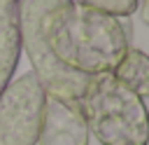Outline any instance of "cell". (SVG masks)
Masks as SVG:
<instances>
[{"instance_id": "6da1fadb", "label": "cell", "mask_w": 149, "mask_h": 145, "mask_svg": "<svg viewBox=\"0 0 149 145\" xmlns=\"http://www.w3.org/2000/svg\"><path fill=\"white\" fill-rule=\"evenodd\" d=\"M19 35L44 94L77 103L91 75L112 72L123 58L133 26L74 0H21Z\"/></svg>"}, {"instance_id": "7a4b0ae2", "label": "cell", "mask_w": 149, "mask_h": 145, "mask_svg": "<svg viewBox=\"0 0 149 145\" xmlns=\"http://www.w3.org/2000/svg\"><path fill=\"white\" fill-rule=\"evenodd\" d=\"M77 108L84 115L88 133L100 145H149V110L144 98L112 72L91 75Z\"/></svg>"}, {"instance_id": "3957f363", "label": "cell", "mask_w": 149, "mask_h": 145, "mask_svg": "<svg viewBox=\"0 0 149 145\" xmlns=\"http://www.w3.org/2000/svg\"><path fill=\"white\" fill-rule=\"evenodd\" d=\"M44 101L33 70L12 77L0 91V145H37Z\"/></svg>"}, {"instance_id": "277c9868", "label": "cell", "mask_w": 149, "mask_h": 145, "mask_svg": "<svg viewBox=\"0 0 149 145\" xmlns=\"http://www.w3.org/2000/svg\"><path fill=\"white\" fill-rule=\"evenodd\" d=\"M88 126L77 103L47 96L37 133L40 145H88Z\"/></svg>"}, {"instance_id": "5b68a950", "label": "cell", "mask_w": 149, "mask_h": 145, "mask_svg": "<svg viewBox=\"0 0 149 145\" xmlns=\"http://www.w3.org/2000/svg\"><path fill=\"white\" fill-rule=\"evenodd\" d=\"M19 5L21 0H0V91L12 80L21 51Z\"/></svg>"}, {"instance_id": "8992f818", "label": "cell", "mask_w": 149, "mask_h": 145, "mask_svg": "<svg viewBox=\"0 0 149 145\" xmlns=\"http://www.w3.org/2000/svg\"><path fill=\"white\" fill-rule=\"evenodd\" d=\"M112 75L121 84H126L130 91H135L140 98L149 96V56L142 49L128 47V51L116 63V68L112 70Z\"/></svg>"}, {"instance_id": "52a82bcc", "label": "cell", "mask_w": 149, "mask_h": 145, "mask_svg": "<svg viewBox=\"0 0 149 145\" xmlns=\"http://www.w3.org/2000/svg\"><path fill=\"white\" fill-rule=\"evenodd\" d=\"M74 2L107 12V14H114V16H130L140 7V0H74Z\"/></svg>"}, {"instance_id": "ba28073f", "label": "cell", "mask_w": 149, "mask_h": 145, "mask_svg": "<svg viewBox=\"0 0 149 145\" xmlns=\"http://www.w3.org/2000/svg\"><path fill=\"white\" fill-rule=\"evenodd\" d=\"M140 16L144 23H149V0H142L140 2Z\"/></svg>"}]
</instances>
